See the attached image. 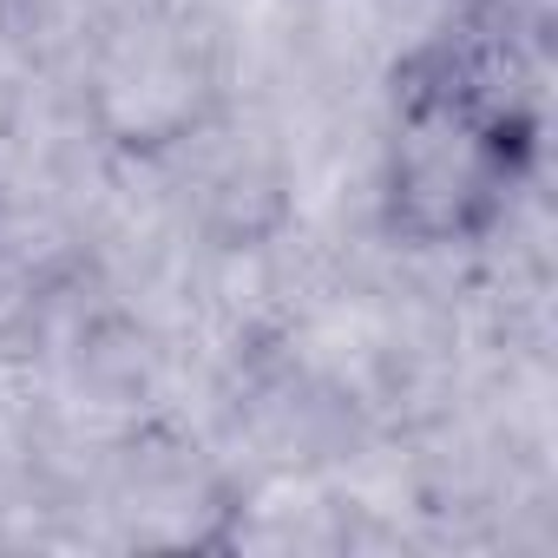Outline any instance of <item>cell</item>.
Segmentation results:
<instances>
[{
  "label": "cell",
  "mask_w": 558,
  "mask_h": 558,
  "mask_svg": "<svg viewBox=\"0 0 558 558\" xmlns=\"http://www.w3.org/2000/svg\"><path fill=\"white\" fill-rule=\"evenodd\" d=\"M506 106H486L480 86H447L414 99L395 145V204L421 236H460L493 210L506 171Z\"/></svg>",
  "instance_id": "6da1fadb"
}]
</instances>
